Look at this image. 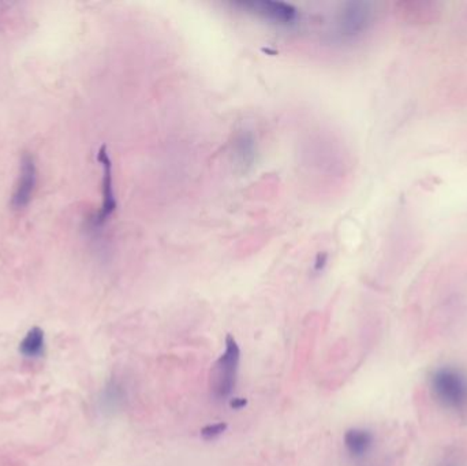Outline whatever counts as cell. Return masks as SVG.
<instances>
[{"instance_id": "obj_5", "label": "cell", "mask_w": 467, "mask_h": 466, "mask_svg": "<svg viewBox=\"0 0 467 466\" xmlns=\"http://www.w3.org/2000/svg\"><path fill=\"white\" fill-rule=\"evenodd\" d=\"M97 160L103 167V204L100 211L92 219V223L94 227H101L107 223L109 216L116 209V198L114 193V180H112V163L105 145H103L98 149Z\"/></svg>"}, {"instance_id": "obj_8", "label": "cell", "mask_w": 467, "mask_h": 466, "mask_svg": "<svg viewBox=\"0 0 467 466\" xmlns=\"http://www.w3.org/2000/svg\"><path fill=\"white\" fill-rule=\"evenodd\" d=\"M46 349V335L40 327H33L28 331L19 343V352L29 359L40 357Z\"/></svg>"}, {"instance_id": "obj_9", "label": "cell", "mask_w": 467, "mask_h": 466, "mask_svg": "<svg viewBox=\"0 0 467 466\" xmlns=\"http://www.w3.org/2000/svg\"><path fill=\"white\" fill-rule=\"evenodd\" d=\"M227 428H229L227 422H216V424L206 425L201 429V438L205 440H213L219 438L220 435H223Z\"/></svg>"}, {"instance_id": "obj_1", "label": "cell", "mask_w": 467, "mask_h": 466, "mask_svg": "<svg viewBox=\"0 0 467 466\" xmlns=\"http://www.w3.org/2000/svg\"><path fill=\"white\" fill-rule=\"evenodd\" d=\"M374 21L373 4L365 1H350L336 14L333 28L328 32L332 42L349 44L361 39Z\"/></svg>"}, {"instance_id": "obj_7", "label": "cell", "mask_w": 467, "mask_h": 466, "mask_svg": "<svg viewBox=\"0 0 467 466\" xmlns=\"http://www.w3.org/2000/svg\"><path fill=\"white\" fill-rule=\"evenodd\" d=\"M373 436L369 431L353 428L344 433V446L353 457H364L372 447Z\"/></svg>"}, {"instance_id": "obj_3", "label": "cell", "mask_w": 467, "mask_h": 466, "mask_svg": "<svg viewBox=\"0 0 467 466\" xmlns=\"http://www.w3.org/2000/svg\"><path fill=\"white\" fill-rule=\"evenodd\" d=\"M240 350L231 335L226 338V352L215 363L211 374V387L213 395L219 399L227 398L233 392L236 383Z\"/></svg>"}, {"instance_id": "obj_4", "label": "cell", "mask_w": 467, "mask_h": 466, "mask_svg": "<svg viewBox=\"0 0 467 466\" xmlns=\"http://www.w3.org/2000/svg\"><path fill=\"white\" fill-rule=\"evenodd\" d=\"M239 6L249 10L258 18H263L264 21L281 28L294 29L298 28L302 22V12L295 6L285 1L261 0V1H246Z\"/></svg>"}, {"instance_id": "obj_10", "label": "cell", "mask_w": 467, "mask_h": 466, "mask_svg": "<svg viewBox=\"0 0 467 466\" xmlns=\"http://www.w3.org/2000/svg\"><path fill=\"white\" fill-rule=\"evenodd\" d=\"M247 405V399L246 398H233L230 401V406L235 409V411H239L242 408H245Z\"/></svg>"}, {"instance_id": "obj_11", "label": "cell", "mask_w": 467, "mask_h": 466, "mask_svg": "<svg viewBox=\"0 0 467 466\" xmlns=\"http://www.w3.org/2000/svg\"><path fill=\"white\" fill-rule=\"evenodd\" d=\"M441 466H457V464H452V463H448V461H447V463H444Z\"/></svg>"}, {"instance_id": "obj_6", "label": "cell", "mask_w": 467, "mask_h": 466, "mask_svg": "<svg viewBox=\"0 0 467 466\" xmlns=\"http://www.w3.org/2000/svg\"><path fill=\"white\" fill-rule=\"evenodd\" d=\"M37 185V167L32 155L24 153L21 157L19 177L12 194L11 204L15 209H24L33 198Z\"/></svg>"}, {"instance_id": "obj_2", "label": "cell", "mask_w": 467, "mask_h": 466, "mask_svg": "<svg viewBox=\"0 0 467 466\" xmlns=\"http://www.w3.org/2000/svg\"><path fill=\"white\" fill-rule=\"evenodd\" d=\"M430 388L434 398L447 409H467V377L451 367L437 368L430 374Z\"/></svg>"}]
</instances>
